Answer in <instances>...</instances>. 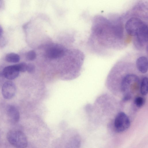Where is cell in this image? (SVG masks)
Returning a JSON list of instances; mask_svg holds the SVG:
<instances>
[{"instance_id":"cell-4","label":"cell","mask_w":148,"mask_h":148,"mask_svg":"<svg viewBox=\"0 0 148 148\" xmlns=\"http://www.w3.org/2000/svg\"><path fill=\"white\" fill-rule=\"evenodd\" d=\"M130 125V119L127 114L120 112L116 115L114 121V126L118 132H123L127 129Z\"/></svg>"},{"instance_id":"cell-10","label":"cell","mask_w":148,"mask_h":148,"mask_svg":"<svg viewBox=\"0 0 148 148\" xmlns=\"http://www.w3.org/2000/svg\"><path fill=\"white\" fill-rule=\"evenodd\" d=\"M136 65L138 70L140 72L143 73H146L148 71L147 58L145 56L139 57L136 60Z\"/></svg>"},{"instance_id":"cell-9","label":"cell","mask_w":148,"mask_h":148,"mask_svg":"<svg viewBox=\"0 0 148 148\" xmlns=\"http://www.w3.org/2000/svg\"><path fill=\"white\" fill-rule=\"evenodd\" d=\"M138 80V77L136 75L132 74L127 75L122 81L121 88L122 91H126L132 84L136 82Z\"/></svg>"},{"instance_id":"cell-15","label":"cell","mask_w":148,"mask_h":148,"mask_svg":"<svg viewBox=\"0 0 148 148\" xmlns=\"http://www.w3.org/2000/svg\"><path fill=\"white\" fill-rule=\"evenodd\" d=\"M26 58L29 61H33L36 58V54L33 50H31L27 52L26 54Z\"/></svg>"},{"instance_id":"cell-20","label":"cell","mask_w":148,"mask_h":148,"mask_svg":"<svg viewBox=\"0 0 148 148\" xmlns=\"http://www.w3.org/2000/svg\"><path fill=\"white\" fill-rule=\"evenodd\" d=\"M5 6L4 1L0 0V10L3 9Z\"/></svg>"},{"instance_id":"cell-17","label":"cell","mask_w":148,"mask_h":148,"mask_svg":"<svg viewBox=\"0 0 148 148\" xmlns=\"http://www.w3.org/2000/svg\"><path fill=\"white\" fill-rule=\"evenodd\" d=\"M35 66L32 63H29L27 64V71L29 73H32L35 71Z\"/></svg>"},{"instance_id":"cell-12","label":"cell","mask_w":148,"mask_h":148,"mask_svg":"<svg viewBox=\"0 0 148 148\" xmlns=\"http://www.w3.org/2000/svg\"><path fill=\"white\" fill-rule=\"evenodd\" d=\"M5 60L7 62L16 63L18 62L20 59V56L14 53H11L7 54L5 57Z\"/></svg>"},{"instance_id":"cell-3","label":"cell","mask_w":148,"mask_h":148,"mask_svg":"<svg viewBox=\"0 0 148 148\" xmlns=\"http://www.w3.org/2000/svg\"><path fill=\"white\" fill-rule=\"evenodd\" d=\"M148 35L147 25L144 22L134 36V44L137 48L141 49L147 43Z\"/></svg>"},{"instance_id":"cell-18","label":"cell","mask_w":148,"mask_h":148,"mask_svg":"<svg viewBox=\"0 0 148 148\" xmlns=\"http://www.w3.org/2000/svg\"><path fill=\"white\" fill-rule=\"evenodd\" d=\"M4 67L0 65V84H1L4 81L5 78L3 73Z\"/></svg>"},{"instance_id":"cell-13","label":"cell","mask_w":148,"mask_h":148,"mask_svg":"<svg viewBox=\"0 0 148 148\" xmlns=\"http://www.w3.org/2000/svg\"><path fill=\"white\" fill-rule=\"evenodd\" d=\"M148 84V78L147 77H145L142 79L140 86V92L143 95H146L147 94Z\"/></svg>"},{"instance_id":"cell-19","label":"cell","mask_w":148,"mask_h":148,"mask_svg":"<svg viewBox=\"0 0 148 148\" xmlns=\"http://www.w3.org/2000/svg\"><path fill=\"white\" fill-rule=\"evenodd\" d=\"M7 41L6 39L2 37L0 39V47L3 48L6 45Z\"/></svg>"},{"instance_id":"cell-21","label":"cell","mask_w":148,"mask_h":148,"mask_svg":"<svg viewBox=\"0 0 148 148\" xmlns=\"http://www.w3.org/2000/svg\"><path fill=\"white\" fill-rule=\"evenodd\" d=\"M3 29L2 27L0 25V39L2 37Z\"/></svg>"},{"instance_id":"cell-11","label":"cell","mask_w":148,"mask_h":148,"mask_svg":"<svg viewBox=\"0 0 148 148\" xmlns=\"http://www.w3.org/2000/svg\"><path fill=\"white\" fill-rule=\"evenodd\" d=\"M81 140L79 135L76 134L68 140L66 145V148H79Z\"/></svg>"},{"instance_id":"cell-5","label":"cell","mask_w":148,"mask_h":148,"mask_svg":"<svg viewBox=\"0 0 148 148\" xmlns=\"http://www.w3.org/2000/svg\"><path fill=\"white\" fill-rule=\"evenodd\" d=\"M144 23L138 18L133 17L130 18L125 23V28L127 32L130 36H134Z\"/></svg>"},{"instance_id":"cell-16","label":"cell","mask_w":148,"mask_h":148,"mask_svg":"<svg viewBox=\"0 0 148 148\" xmlns=\"http://www.w3.org/2000/svg\"><path fill=\"white\" fill-rule=\"evenodd\" d=\"M27 64L25 62H22L16 64L19 72H25L27 71Z\"/></svg>"},{"instance_id":"cell-2","label":"cell","mask_w":148,"mask_h":148,"mask_svg":"<svg viewBox=\"0 0 148 148\" xmlns=\"http://www.w3.org/2000/svg\"><path fill=\"white\" fill-rule=\"evenodd\" d=\"M66 51V48L60 45L51 44L46 47L44 54L48 58L56 59L63 57Z\"/></svg>"},{"instance_id":"cell-8","label":"cell","mask_w":148,"mask_h":148,"mask_svg":"<svg viewBox=\"0 0 148 148\" xmlns=\"http://www.w3.org/2000/svg\"><path fill=\"white\" fill-rule=\"evenodd\" d=\"M19 72L16 64L6 66L4 68L3 70L5 78L10 80L16 78L19 75Z\"/></svg>"},{"instance_id":"cell-1","label":"cell","mask_w":148,"mask_h":148,"mask_svg":"<svg viewBox=\"0 0 148 148\" xmlns=\"http://www.w3.org/2000/svg\"><path fill=\"white\" fill-rule=\"evenodd\" d=\"M7 139L9 143L15 148H26L28 140L24 133L17 129L10 130L8 132Z\"/></svg>"},{"instance_id":"cell-7","label":"cell","mask_w":148,"mask_h":148,"mask_svg":"<svg viewBox=\"0 0 148 148\" xmlns=\"http://www.w3.org/2000/svg\"><path fill=\"white\" fill-rule=\"evenodd\" d=\"M6 114L10 122L13 124L17 123L20 119V113L18 109L12 105H8L6 109Z\"/></svg>"},{"instance_id":"cell-6","label":"cell","mask_w":148,"mask_h":148,"mask_svg":"<svg viewBox=\"0 0 148 148\" xmlns=\"http://www.w3.org/2000/svg\"><path fill=\"white\" fill-rule=\"evenodd\" d=\"M16 92L15 84L11 81H7L3 84L1 93L3 98L7 99H12Z\"/></svg>"},{"instance_id":"cell-14","label":"cell","mask_w":148,"mask_h":148,"mask_svg":"<svg viewBox=\"0 0 148 148\" xmlns=\"http://www.w3.org/2000/svg\"><path fill=\"white\" fill-rule=\"evenodd\" d=\"M145 103L144 99L140 96L136 97L134 100V103L135 105L138 108H140L142 107Z\"/></svg>"}]
</instances>
